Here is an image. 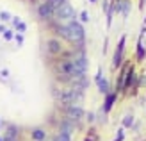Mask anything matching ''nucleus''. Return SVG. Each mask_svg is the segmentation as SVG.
I'll return each instance as SVG.
<instances>
[{"label": "nucleus", "mask_w": 146, "mask_h": 141, "mask_svg": "<svg viewBox=\"0 0 146 141\" xmlns=\"http://www.w3.org/2000/svg\"><path fill=\"white\" fill-rule=\"evenodd\" d=\"M68 27H70V36H71L70 41L78 43V41L84 39V29H82V25H80V23H77V21H70Z\"/></svg>", "instance_id": "nucleus-1"}, {"label": "nucleus", "mask_w": 146, "mask_h": 141, "mask_svg": "<svg viewBox=\"0 0 146 141\" xmlns=\"http://www.w3.org/2000/svg\"><path fill=\"white\" fill-rule=\"evenodd\" d=\"M55 14H57L61 20H71L73 16H75V11H73V7H71L68 2H62V4L55 9Z\"/></svg>", "instance_id": "nucleus-2"}, {"label": "nucleus", "mask_w": 146, "mask_h": 141, "mask_svg": "<svg viewBox=\"0 0 146 141\" xmlns=\"http://www.w3.org/2000/svg\"><path fill=\"white\" fill-rule=\"evenodd\" d=\"M80 96V93H78V90H66V91H62L61 95H59V98H61V102L62 104H73V102H77V98Z\"/></svg>", "instance_id": "nucleus-3"}, {"label": "nucleus", "mask_w": 146, "mask_h": 141, "mask_svg": "<svg viewBox=\"0 0 146 141\" xmlns=\"http://www.w3.org/2000/svg\"><path fill=\"white\" fill-rule=\"evenodd\" d=\"M66 114H68V120H71V122H77V120H80V118H82L84 111L80 109L78 106H70V107L66 109Z\"/></svg>", "instance_id": "nucleus-4"}, {"label": "nucleus", "mask_w": 146, "mask_h": 141, "mask_svg": "<svg viewBox=\"0 0 146 141\" xmlns=\"http://www.w3.org/2000/svg\"><path fill=\"white\" fill-rule=\"evenodd\" d=\"M38 11H39V16H41L43 20H50V18H52V14L55 13V11H54V7L50 5L48 2H46V4H43V5H39V9H38Z\"/></svg>", "instance_id": "nucleus-5"}, {"label": "nucleus", "mask_w": 146, "mask_h": 141, "mask_svg": "<svg viewBox=\"0 0 146 141\" xmlns=\"http://www.w3.org/2000/svg\"><path fill=\"white\" fill-rule=\"evenodd\" d=\"M123 47H125V38L119 41L118 50H116V55H114V66H118V64H119V61H121V52H123Z\"/></svg>", "instance_id": "nucleus-6"}, {"label": "nucleus", "mask_w": 146, "mask_h": 141, "mask_svg": "<svg viewBox=\"0 0 146 141\" xmlns=\"http://www.w3.org/2000/svg\"><path fill=\"white\" fill-rule=\"evenodd\" d=\"M48 50L52 52V54H57V52L61 50L59 41H55V39H50V41H48Z\"/></svg>", "instance_id": "nucleus-7"}, {"label": "nucleus", "mask_w": 146, "mask_h": 141, "mask_svg": "<svg viewBox=\"0 0 146 141\" xmlns=\"http://www.w3.org/2000/svg\"><path fill=\"white\" fill-rule=\"evenodd\" d=\"M32 138H34L36 141H43V139H45V132H43L41 129H38V130L32 132Z\"/></svg>", "instance_id": "nucleus-8"}, {"label": "nucleus", "mask_w": 146, "mask_h": 141, "mask_svg": "<svg viewBox=\"0 0 146 141\" xmlns=\"http://www.w3.org/2000/svg\"><path fill=\"white\" fill-rule=\"evenodd\" d=\"M55 141H70V132H66V130H62L59 136H57V139Z\"/></svg>", "instance_id": "nucleus-9"}, {"label": "nucleus", "mask_w": 146, "mask_h": 141, "mask_svg": "<svg viewBox=\"0 0 146 141\" xmlns=\"http://www.w3.org/2000/svg\"><path fill=\"white\" fill-rule=\"evenodd\" d=\"M98 86H100V90H102V93H107V90H109V86H107V80H98Z\"/></svg>", "instance_id": "nucleus-10"}, {"label": "nucleus", "mask_w": 146, "mask_h": 141, "mask_svg": "<svg viewBox=\"0 0 146 141\" xmlns=\"http://www.w3.org/2000/svg\"><path fill=\"white\" fill-rule=\"evenodd\" d=\"M62 2H66V0H48V4H50V5L54 7V11H55L57 7H59V5L62 4Z\"/></svg>", "instance_id": "nucleus-11"}, {"label": "nucleus", "mask_w": 146, "mask_h": 141, "mask_svg": "<svg viewBox=\"0 0 146 141\" xmlns=\"http://www.w3.org/2000/svg\"><path fill=\"white\" fill-rule=\"evenodd\" d=\"M112 102H114V96L111 95V96H109V98H107V102H105V111H109V109H111V106H112Z\"/></svg>", "instance_id": "nucleus-12"}, {"label": "nucleus", "mask_w": 146, "mask_h": 141, "mask_svg": "<svg viewBox=\"0 0 146 141\" xmlns=\"http://www.w3.org/2000/svg\"><path fill=\"white\" fill-rule=\"evenodd\" d=\"M0 16H2V20H9L11 16H9V14H7V13H2V14H0Z\"/></svg>", "instance_id": "nucleus-13"}, {"label": "nucleus", "mask_w": 146, "mask_h": 141, "mask_svg": "<svg viewBox=\"0 0 146 141\" xmlns=\"http://www.w3.org/2000/svg\"><path fill=\"white\" fill-rule=\"evenodd\" d=\"M80 16H82V20H84V21H87V13H86V11H84L82 14H80Z\"/></svg>", "instance_id": "nucleus-14"}, {"label": "nucleus", "mask_w": 146, "mask_h": 141, "mask_svg": "<svg viewBox=\"0 0 146 141\" xmlns=\"http://www.w3.org/2000/svg\"><path fill=\"white\" fill-rule=\"evenodd\" d=\"M130 123H132V118H130V116H128V118H127V120H125V125H130Z\"/></svg>", "instance_id": "nucleus-15"}, {"label": "nucleus", "mask_w": 146, "mask_h": 141, "mask_svg": "<svg viewBox=\"0 0 146 141\" xmlns=\"http://www.w3.org/2000/svg\"><path fill=\"white\" fill-rule=\"evenodd\" d=\"M91 2H94V0H91Z\"/></svg>", "instance_id": "nucleus-16"}]
</instances>
